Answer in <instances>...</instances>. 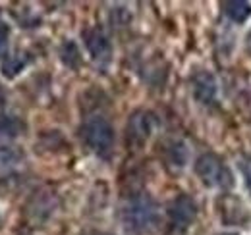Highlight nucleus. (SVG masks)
Wrapping results in <instances>:
<instances>
[{"label": "nucleus", "instance_id": "11", "mask_svg": "<svg viewBox=\"0 0 251 235\" xmlns=\"http://www.w3.org/2000/svg\"><path fill=\"white\" fill-rule=\"evenodd\" d=\"M224 14L236 22V24H244L251 16V4L246 0H230L224 4Z\"/></svg>", "mask_w": 251, "mask_h": 235}, {"label": "nucleus", "instance_id": "4", "mask_svg": "<svg viewBox=\"0 0 251 235\" xmlns=\"http://www.w3.org/2000/svg\"><path fill=\"white\" fill-rule=\"evenodd\" d=\"M157 127L158 118L155 112L145 110V108L135 110L129 116L127 125H126V141H127V145L133 148L143 147L151 139V135L157 131Z\"/></svg>", "mask_w": 251, "mask_h": 235}, {"label": "nucleus", "instance_id": "6", "mask_svg": "<svg viewBox=\"0 0 251 235\" xmlns=\"http://www.w3.org/2000/svg\"><path fill=\"white\" fill-rule=\"evenodd\" d=\"M83 45L89 56L99 68H106L112 60V43L100 27H89L83 31Z\"/></svg>", "mask_w": 251, "mask_h": 235}, {"label": "nucleus", "instance_id": "14", "mask_svg": "<svg viewBox=\"0 0 251 235\" xmlns=\"http://www.w3.org/2000/svg\"><path fill=\"white\" fill-rule=\"evenodd\" d=\"M60 60L64 62V66L72 70H77L81 66V52L74 41H64L60 45Z\"/></svg>", "mask_w": 251, "mask_h": 235}, {"label": "nucleus", "instance_id": "10", "mask_svg": "<svg viewBox=\"0 0 251 235\" xmlns=\"http://www.w3.org/2000/svg\"><path fill=\"white\" fill-rule=\"evenodd\" d=\"M29 64V56L27 52H16L6 56L2 62V75L8 79H14L22 70H25V66Z\"/></svg>", "mask_w": 251, "mask_h": 235}, {"label": "nucleus", "instance_id": "13", "mask_svg": "<svg viewBox=\"0 0 251 235\" xmlns=\"http://www.w3.org/2000/svg\"><path fill=\"white\" fill-rule=\"evenodd\" d=\"M25 131V123L18 116L0 114V137H18Z\"/></svg>", "mask_w": 251, "mask_h": 235}, {"label": "nucleus", "instance_id": "7", "mask_svg": "<svg viewBox=\"0 0 251 235\" xmlns=\"http://www.w3.org/2000/svg\"><path fill=\"white\" fill-rule=\"evenodd\" d=\"M191 93L193 98L203 106H215L219 102V83L213 73L197 71L191 77Z\"/></svg>", "mask_w": 251, "mask_h": 235}, {"label": "nucleus", "instance_id": "5", "mask_svg": "<svg viewBox=\"0 0 251 235\" xmlns=\"http://www.w3.org/2000/svg\"><path fill=\"white\" fill-rule=\"evenodd\" d=\"M166 216H168L170 232L182 235L193 224L197 216V205L189 195H178L166 206Z\"/></svg>", "mask_w": 251, "mask_h": 235}, {"label": "nucleus", "instance_id": "20", "mask_svg": "<svg viewBox=\"0 0 251 235\" xmlns=\"http://www.w3.org/2000/svg\"><path fill=\"white\" fill-rule=\"evenodd\" d=\"M99 235H108V234H99Z\"/></svg>", "mask_w": 251, "mask_h": 235}, {"label": "nucleus", "instance_id": "3", "mask_svg": "<svg viewBox=\"0 0 251 235\" xmlns=\"http://www.w3.org/2000/svg\"><path fill=\"white\" fill-rule=\"evenodd\" d=\"M193 170H195L197 177L203 181V185H207V187L230 189L234 185L232 172L228 170L224 160L215 152H203L201 156H197Z\"/></svg>", "mask_w": 251, "mask_h": 235}, {"label": "nucleus", "instance_id": "19", "mask_svg": "<svg viewBox=\"0 0 251 235\" xmlns=\"http://www.w3.org/2000/svg\"><path fill=\"white\" fill-rule=\"evenodd\" d=\"M220 235H238V234H232V232H230V234H220Z\"/></svg>", "mask_w": 251, "mask_h": 235}, {"label": "nucleus", "instance_id": "15", "mask_svg": "<svg viewBox=\"0 0 251 235\" xmlns=\"http://www.w3.org/2000/svg\"><path fill=\"white\" fill-rule=\"evenodd\" d=\"M240 170H242V176H244V183L248 187L251 195V154H244L240 158Z\"/></svg>", "mask_w": 251, "mask_h": 235}, {"label": "nucleus", "instance_id": "16", "mask_svg": "<svg viewBox=\"0 0 251 235\" xmlns=\"http://www.w3.org/2000/svg\"><path fill=\"white\" fill-rule=\"evenodd\" d=\"M6 48H8V27L0 25V56L6 52Z\"/></svg>", "mask_w": 251, "mask_h": 235}, {"label": "nucleus", "instance_id": "2", "mask_svg": "<svg viewBox=\"0 0 251 235\" xmlns=\"http://www.w3.org/2000/svg\"><path fill=\"white\" fill-rule=\"evenodd\" d=\"M79 137H81L83 145L100 158H106L112 152L114 141H116L112 123L100 114L85 118V121L79 127Z\"/></svg>", "mask_w": 251, "mask_h": 235}, {"label": "nucleus", "instance_id": "8", "mask_svg": "<svg viewBox=\"0 0 251 235\" xmlns=\"http://www.w3.org/2000/svg\"><path fill=\"white\" fill-rule=\"evenodd\" d=\"M56 208V197L52 191H47V189H39L37 193H33V197L29 199V203L25 206V212L27 216L35 220V222H43L47 218L52 216Z\"/></svg>", "mask_w": 251, "mask_h": 235}, {"label": "nucleus", "instance_id": "12", "mask_svg": "<svg viewBox=\"0 0 251 235\" xmlns=\"http://www.w3.org/2000/svg\"><path fill=\"white\" fill-rule=\"evenodd\" d=\"M24 160V152L18 147L0 145V172H10Z\"/></svg>", "mask_w": 251, "mask_h": 235}, {"label": "nucleus", "instance_id": "9", "mask_svg": "<svg viewBox=\"0 0 251 235\" xmlns=\"http://www.w3.org/2000/svg\"><path fill=\"white\" fill-rule=\"evenodd\" d=\"M188 147L180 139H172L164 145V158H166L168 166H172V168H184L186 162H188Z\"/></svg>", "mask_w": 251, "mask_h": 235}, {"label": "nucleus", "instance_id": "1", "mask_svg": "<svg viewBox=\"0 0 251 235\" xmlns=\"http://www.w3.org/2000/svg\"><path fill=\"white\" fill-rule=\"evenodd\" d=\"M120 220L129 234L151 235L160 226V206L147 191L133 193L122 205Z\"/></svg>", "mask_w": 251, "mask_h": 235}, {"label": "nucleus", "instance_id": "17", "mask_svg": "<svg viewBox=\"0 0 251 235\" xmlns=\"http://www.w3.org/2000/svg\"><path fill=\"white\" fill-rule=\"evenodd\" d=\"M4 102H6V94H4V91H2V87H0V110H2Z\"/></svg>", "mask_w": 251, "mask_h": 235}, {"label": "nucleus", "instance_id": "18", "mask_svg": "<svg viewBox=\"0 0 251 235\" xmlns=\"http://www.w3.org/2000/svg\"><path fill=\"white\" fill-rule=\"evenodd\" d=\"M248 47H250V50H251V35L248 37Z\"/></svg>", "mask_w": 251, "mask_h": 235}]
</instances>
